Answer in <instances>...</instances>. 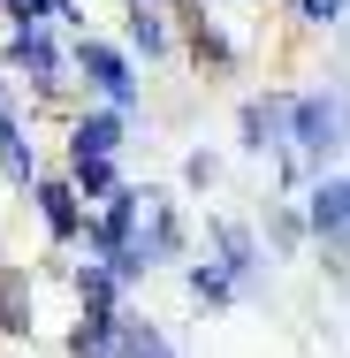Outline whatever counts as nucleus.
I'll use <instances>...</instances> for the list:
<instances>
[{"label":"nucleus","mask_w":350,"mask_h":358,"mask_svg":"<svg viewBox=\"0 0 350 358\" xmlns=\"http://www.w3.org/2000/svg\"><path fill=\"white\" fill-rule=\"evenodd\" d=\"M0 336H31V289L8 275V289H0Z\"/></svg>","instance_id":"obj_15"},{"label":"nucleus","mask_w":350,"mask_h":358,"mask_svg":"<svg viewBox=\"0 0 350 358\" xmlns=\"http://www.w3.org/2000/svg\"><path fill=\"white\" fill-rule=\"evenodd\" d=\"M297 214H305V236H312V244H328V252L350 244V176L343 168H335V176H312V191H305Z\"/></svg>","instance_id":"obj_5"},{"label":"nucleus","mask_w":350,"mask_h":358,"mask_svg":"<svg viewBox=\"0 0 350 358\" xmlns=\"http://www.w3.org/2000/svg\"><path fill=\"white\" fill-rule=\"evenodd\" d=\"M191 252V221H183V206H175V191H152L145 183V206H138V236H130V252L107 267L115 282L130 289V282H145L152 267H168V259H183Z\"/></svg>","instance_id":"obj_2"},{"label":"nucleus","mask_w":350,"mask_h":358,"mask_svg":"<svg viewBox=\"0 0 350 358\" xmlns=\"http://www.w3.org/2000/svg\"><path fill=\"white\" fill-rule=\"evenodd\" d=\"M31 199H38V221H46L54 244H84V199L69 191V176H38Z\"/></svg>","instance_id":"obj_7"},{"label":"nucleus","mask_w":350,"mask_h":358,"mask_svg":"<svg viewBox=\"0 0 350 358\" xmlns=\"http://www.w3.org/2000/svg\"><path fill=\"white\" fill-rule=\"evenodd\" d=\"M130 54H145V62H168V54H175L168 8H130Z\"/></svg>","instance_id":"obj_12"},{"label":"nucleus","mask_w":350,"mask_h":358,"mask_svg":"<svg viewBox=\"0 0 350 358\" xmlns=\"http://www.w3.org/2000/svg\"><path fill=\"white\" fill-rule=\"evenodd\" d=\"M297 23H305V31H343L350 0H297Z\"/></svg>","instance_id":"obj_16"},{"label":"nucleus","mask_w":350,"mask_h":358,"mask_svg":"<svg viewBox=\"0 0 350 358\" xmlns=\"http://www.w3.org/2000/svg\"><path fill=\"white\" fill-rule=\"evenodd\" d=\"M0 15H8V31H46V23H54L46 0H0Z\"/></svg>","instance_id":"obj_17"},{"label":"nucleus","mask_w":350,"mask_h":358,"mask_svg":"<svg viewBox=\"0 0 350 358\" xmlns=\"http://www.w3.org/2000/svg\"><path fill=\"white\" fill-rule=\"evenodd\" d=\"M130 8H168V0H130Z\"/></svg>","instance_id":"obj_20"},{"label":"nucleus","mask_w":350,"mask_h":358,"mask_svg":"<svg viewBox=\"0 0 350 358\" xmlns=\"http://www.w3.org/2000/svg\"><path fill=\"white\" fill-rule=\"evenodd\" d=\"M275 244H282V252H305V244H312V236H305V214H297V206H282V214H275Z\"/></svg>","instance_id":"obj_18"},{"label":"nucleus","mask_w":350,"mask_h":358,"mask_svg":"<svg viewBox=\"0 0 350 358\" xmlns=\"http://www.w3.org/2000/svg\"><path fill=\"white\" fill-rule=\"evenodd\" d=\"M0 176H8L15 191L38 183V152H31V130H23V115H15V99H8V84H0Z\"/></svg>","instance_id":"obj_8"},{"label":"nucleus","mask_w":350,"mask_h":358,"mask_svg":"<svg viewBox=\"0 0 350 358\" xmlns=\"http://www.w3.org/2000/svg\"><path fill=\"white\" fill-rule=\"evenodd\" d=\"M76 305H84V313H122V282H115L99 259H84V267H76Z\"/></svg>","instance_id":"obj_13"},{"label":"nucleus","mask_w":350,"mask_h":358,"mask_svg":"<svg viewBox=\"0 0 350 358\" xmlns=\"http://www.w3.org/2000/svg\"><path fill=\"white\" fill-rule=\"evenodd\" d=\"M213 176H221L213 152H191V160H183V191H213Z\"/></svg>","instance_id":"obj_19"},{"label":"nucleus","mask_w":350,"mask_h":358,"mask_svg":"<svg viewBox=\"0 0 350 358\" xmlns=\"http://www.w3.org/2000/svg\"><path fill=\"white\" fill-rule=\"evenodd\" d=\"M350 145V84L328 92H289L282 99V152L305 168V176H328Z\"/></svg>","instance_id":"obj_1"},{"label":"nucleus","mask_w":350,"mask_h":358,"mask_svg":"<svg viewBox=\"0 0 350 358\" xmlns=\"http://www.w3.org/2000/svg\"><path fill=\"white\" fill-rule=\"evenodd\" d=\"M115 358H175V343L152 328V320H130L122 313V336H115Z\"/></svg>","instance_id":"obj_14"},{"label":"nucleus","mask_w":350,"mask_h":358,"mask_svg":"<svg viewBox=\"0 0 350 358\" xmlns=\"http://www.w3.org/2000/svg\"><path fill=\"white\" fill-rule=\"evenodd\" d=\"M8 69L23 76L38 99H54V92L69 84V54L54 46V23H46V31H8Z\"/></svg>","instance_id":"obj_4"},{"label":"nucleus","mask_w":350,"mask_h":358,"mask_svg":"<svg viewBox=\"0 0 350 358\" xmlns=\"http://www.w3.org/2000/svg\"><path fill=\"white\" fill-rule=\"evenodd\" d=\"M69 69L84 76V92H92L99 107H115V115H130V107H138V69H130V54H122V46H107V38H76Z\"/></svg>","instance_id":"obj_3"},{"label":"nucleus","mask_w":350,"mask_h":358,"mask_svg":"<svg viewBox=\"0 0 350 358\" xmlns=\"http://www.w3.org/2000/svg\"><path fill=\"white\" fill-rule=\"evenodd\" d=\"M183 289H191L206 313H228V305L244 297V289L228 282V267H221V259H191V267H183Z\"/></svg>","instance_id":"obj_11"},{"label":"nucleus","mask_w":350,"mask_h":358,"mask_svg":"<svg viewBox=\"0 0 350 358\" xmlns=\"http://www.w3.org/2000/svg\"><path fill=\"white\" fill-rule=\"evenodd\" d=\"M206 236H213V259L228 267V282H236V289L259 275V259H267V252H259V236H251L244 221H206Z\"/></svg>","instance_id":"obj_9"},{"label":"nucleus","mask_w":350,"mask_h":358,"mask_svg":"<svg viewBox=\"0 0 350 358\" xmlns=\"http://www.w3.org/2000/svg\"><path fill=\"white\" fill-rule=\"evenodd\" d=\"M122 145H130V115L115 107H84L69 122V160H122Z\"/></svg>","instance_id":"obj_6"},{"label":"nucleus","mask_w":350,"mask_h":358,"mask_svg":"<svg viewBox=\"0 0 350 358\" xmlns=\"http://www.w3.org/2000/svg\"><path fill=\"white\" fill-rule=\"evenodd\" d=\"M282 99H289V92H267V99H244V107H236V130H244V152H259V160H267V152H282Z\"/></svg>","instance_id":"obj_10"}]
</instances>
